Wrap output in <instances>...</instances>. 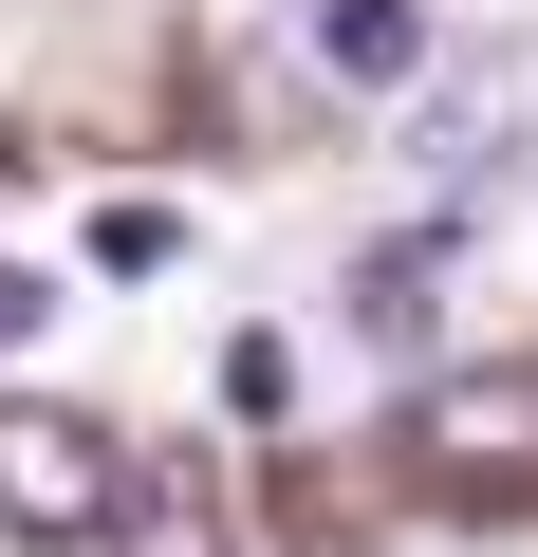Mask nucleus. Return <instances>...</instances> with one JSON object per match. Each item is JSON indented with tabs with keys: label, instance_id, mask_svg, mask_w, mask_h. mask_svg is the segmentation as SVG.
<instances>
[{
	"label": "nucleus",
	"instance_id": "nucleus-1",
	"mask_svg": "<svg viewBox=\"0 0 538 557\" xmlns=\"http://www.w3.org/2000/svg\"><path fill=\"white\" fill-rule=\"evenodd\" d=\"M130 446L93 428V409H38V391H0V539H38V557H93L112 520H130Z\"/></svg>",
	"mask_w": 538,
	"mask_h": 557
},
{
	"label": "nucleus",
	"instance_id": "nucleus-7",
	"mask_svg": "<svg viewBox=\"0 0 538 557\" xmlns=\"http://www.w3.org/2000/svg\"><path fill=\"white\" fill-rule=\"evenodd\" d=\"M93 260H112V278H167V260H186V223H167V205H112V223H93Z\"/></svg>",
	"mask_w": 538,
	"mask_h": 557
},
{
	"label": "nucleus",
	"instance_id": "nucleus-9",
	"mask_svg": "<svg viewBox=\"0 0 538 557\" xmlns=\"http://www.w3.org/2000/svg\"><path fill=\"white\" fill-rule=\"evenodd\" d=\"M0 168H20V149H0Z\"/></svg>",
	"mask_w": 538,
	"mask_h": 557
},
{
	"label": "nucleus",
	"instance_id": "nucleus-3",
	"mask_svg": "<svg viewBox=\"0 0 538 557\" xmlns=\"http://www.w3.org/2000/svg\"><path fill=\"white\" fill-rule=\"evenodd\" d=\"M538 446V372H501V391H427V465H520Z\"/></svg>",
	"mask_w": 538,
	"mask_h": 557
},
{
	"label": "nucleus",
	"instance_id": "nucleus-4",
	"mask_svg": "<svg viewBox=\"0 0 538 557\" xmlns=\"http://www.w3.org/2000/svg\"><path fill=\"white\" fill-rule=\"evenodd\" d=\"M353 335H390V354H427V242H390V260H353Z\"/></svg>",
	"mask_w": 538,
	"mask_h": 557
},
{
	"label": "nucleus",
	"instance_id": "nucleus-8",
	"mask_svg": "<svg viewBox=\"0 0 538 557\" xmlns=\"http://www.w3.org/2000/svg\"><path fill=\"white\" fill-rule=\"evenodd\" d=\"M38 335H57V278H38V260H0V354H38Z\"/></svg>",
	"mask_w": 538,
	"mask_h": 557
},
{
	"label": "nucleus",
	"instance_id": "nucleus-2",
	"mask_svg": "<svg viewBox=\"0 0 538 557\" xmlns=\"http://www.w3.org/2000/svg\"><path fill=\"white\" fill-rule=\"evenodd\" d=\"M298 38H316L335 94H409V75H427V0H316Z\"/></svg>",
	"mask_w": 538,
	"mask_h": 557
},
{
	"label": "nucleus",
	"instance_id": "nucleus-6",
	"mask_svg": "<svg viewBox=\"0 0 538 557\" xmlns=\"http://www.w3.org/2000/svg\"><path fill=\"white\" fill-rule=\"evenodd\" d=\"M409 149H427V168H446V186H464V168H483V149H520V112H483V94H446V112H427V131H409Z\"/></svg>",
	"mask_w": 538,
	"mask_h": 557
},
{
	"label": "nucleus",
	"instance_id": "nucleus-5",
	"mask_svg": "<svg viewBox=\"0 0 538 557\" xmlns=\"http://www.w3.org/2000/svg\"><path fill=\"white\" fill-rule=\"evenodd\" d=\"M112 539H130V557H223V502H204V483H130Z\"/></svg>",
	"mask_w": 538,
	"mask_h": 557
}]
</instances>
